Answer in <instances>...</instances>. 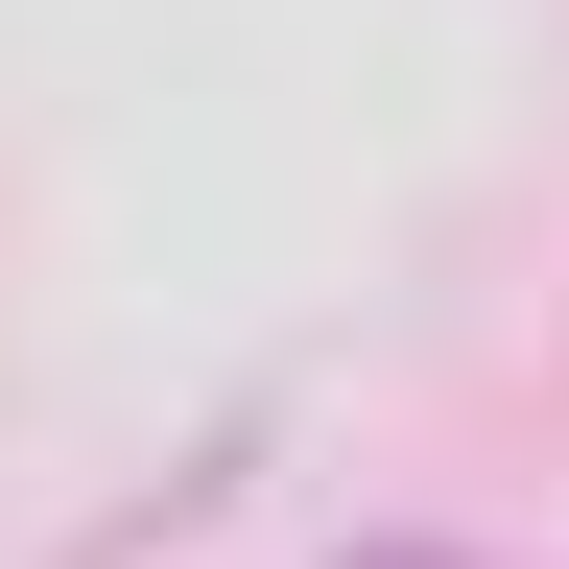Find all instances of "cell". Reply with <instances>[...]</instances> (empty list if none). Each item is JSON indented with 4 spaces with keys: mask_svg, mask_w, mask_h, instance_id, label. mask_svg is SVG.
Here are the masks:
<instances>
[{
    "mask_svg": "<svg viewBox=\"0 0 569 569\" xmlns=\"http://www.w3.org/2000/svg\"><path fill=\"white\" fill-rule=\"evenodd\" d=\"M356 569H498V546H356Z\"/></svg>",
    "mask_w": 569,
    "mask_h": 569,
    "instance_id": "1",
    "label": "cell"
}]
</instances>
